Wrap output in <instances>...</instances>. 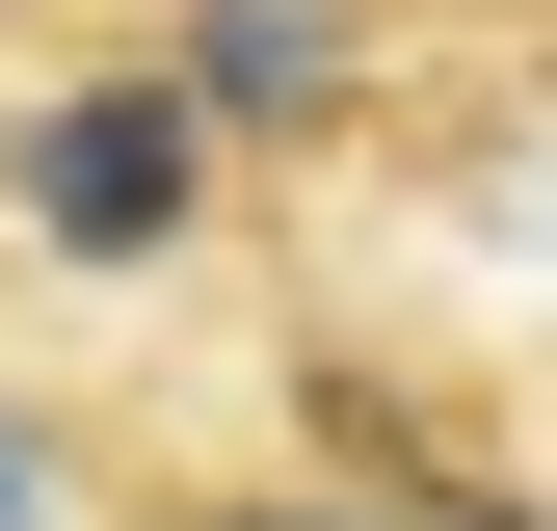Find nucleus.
Returning <instances> with one entry per match:
<instances>
[{
  "label": "nucleus",
  "mask_w": 557,
  "mask_h": 531,
  "mask_svg": "<svg viewBox=\"0 0 557 531\" xmlns=\"http://www.w3.org/2000/svg\"><path fill=\"white\" fill-rule=\"evenodd\" d=\"M160 531H478V505L451 479H398V505L372 479H239V505H160Z\"/></svg>",
  "instance_id": "3"
},
{
  "label": "nucleus",
  "mask_w": 557,
  "mask_h": 531,
  "mask_svg": "<svg viewBox=\"0 0 557 531\" xmlns=\"http://www.w3.org/2000/svg\"><path fill=\"white\" fill-rule=\"evenodd\" d=\"M345 27H372L398 81H425V133H478L505 81H557V0H345Z\"/></svg>",
  "instance_id": "2"
},
{
  "label": "nucleus",
  "mask_w": 557,
  "mask_h": 531,
  "mask_svg": "<svg viewBox=\"0 0 557 531\" xmlns=\"http://www.w3.org/2000/svg\"><path fill=\"white\" fill-rule=\"evenodd\" d=\"M27 213L53 239H186V213H213V133L160 107V53H107V81L27 133Z\"/></svg>",
  "instance_id": "1"
}]
</instances>
